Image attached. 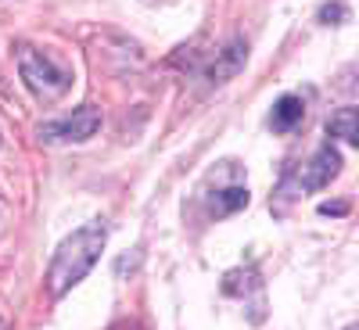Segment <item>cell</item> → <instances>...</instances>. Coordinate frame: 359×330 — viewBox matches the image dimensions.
Instances as JSON below:
<instances>
[{"instance_id": "277c9868", "label": "cell", "mask_w": 359, "mask_h": 330, "mask_svg": "<svg viewBox=\"0 0 359 330\" xmlns=\"http://www.w3.org/2000/svg\"><path fill=\"white\" fill-rule=\"evenodd\" d=\"M338 172H341V151L327 140V144L316 147V155L294 172V187H298V194H302V191H320V187L331 184Z\"/></svg>"}, {"instance_id": "8992f818", "label": "cell", "mask_w": 359, "mask_h": 330, "mask_svg": "<svg viewBox=\"0 0 359 330\" xmlns=\"http://www.w3.org/2000/svg\"><path fill=\"white\" fill-rule=\"evenodd\" d=\"M302 118H306V101L298 94H284L273 104V111H269V130L273 133H291Z\"/></svg>"}, {"instance_id": "5b68a950", "label": "cell", "mask_w": 359, "mask_h": 330, "mask_svg": "<svg viewBox=\"0 0 359 330\" xmlns=\"http://www.w3.org/2000/svg\"><path fill=\"white\" fill-rule=\"evenodd\" d=\"M245 62H248V47H245V40H230L226 47L216 50L212 62H208L205 79L212 83V86H219V83H226V79H233L237 72H241Z\"/></svg>"}, {"instance_id": "4fadbf2b", "label": "cell", "mask_w": 359, "mask_h": 330, "mask_svg": "<svg viewBox=\"0 0 359 330\" xmlns=\"http://www.w3.org/2000/svg\"><path fill=\"white\" fill-rule=\"evenodd\" d=\"M348 330H355V326H348Z\"/></svg>"}, {"instance_id": "8fae6325", "label": "cell", "mask_w": 359, "mask_h": 330, "mask_svg": "<svg viewBox=\"0 0 359 330\" xmlns=\"http://www.w3.org/2000/svg\"><path fill=\"white\" fill-rule=\"evenodd\" d=\"M108 330H140V323H137V319H118V323L108 326Z\"/></svg>"}, {"instance_id": "ba28073f", "label": "cell", "mask_w": 359, "mask_h": 330, "mask_svg": "<svg viewBox=\"0 0 359 330\" xmlns=\"http://www.w3.org/2000/svg\"><path fill=\"white\" fill-rule=\"evenodd\" d=\"M245 205H248V191L245 187H226V191H216V198L208 201V212L219 219V216H230V212H237V208H245Z\"/></svg>"}, {"instance_id": "52a82bcc", "label": "cell", "mask_w": 359, "mask_h": 330, "mask_svg": "<svg viewBox=\"0 0 359 330\" xmlns=\"http://www.w3.org/2000/svg\"><path fill=\"white\" fill-rule=\"evenodd\" d=\"M355 108L352 104H345V108H338L331 118H327V133L331 137H338V140H345V144H359V130H355Z\"/></svg>"}, {"instance_id": "30bf717a", "label": "cell", "mask_w": 359, "mask_h": 330, "mask_svg": "<svg viewBox=\"0 0 359 330\" xmlns=\"http://www.w3.org/2000/svg\"><path fill=\"white\" fill-rule=\"evenodd\" d=\"M320 212H323V216H345V212H348V205H345V201H334V205H320Z\"/></svg>"}, {"instance_id": "6da1fadb", "label": "cell", "mask_w": 359, "mask_h": 330, "mask_svg": "<svg viewBox=\"0 0 359 330\" xmlns=\"http://www.w3.org/2000/svg\"><path fill=\"white\" fill-rule=\"evenodd\" d=\"M108 241V230L104 223H86L76 233H69L62 245H57L50 266H47V294L50 298H65L90 269L97 266L101 252Z\"/></svg>"}, {"instance_id": "7a4b0ae2", "label": "cell", "mask_w": 359, "mask_h": 330, "mask_svg": "<svg viewBox=\"0 0 359 330\" xmlns=\"http://www.w3.org/2000/svg\"><path fill=\"white\" fill-rule=\"evenodd\" d=\"M15 57H18V76H22V83L29 86V94H33L40 104L62 101L69 90H72V72L57 65L50 54L29 47V43H18Z\"/></svg>"}, {"instance_id": "9c48e42d", "label": "cell", "mask_w": 359, "mask_h": 330, "mask_svg": "<svg viewBox=\"0 0 359 330\" xmlns=\"http://www.w3.org/2000/svg\"><path fill=\"white\" fill-rule=\"evenodd\" d=\"M348 18V8L345 4H327L323 11H320V22L323 25H338V22H345Z\"/></svg>"}, {"instance_id": "7c38bea8", "label": "cell", "mask_w": 359, "mask_h": 330, "mask_svg": "<svg viewBox=\"0 0 359 330\" xmlns=\"http://www.w3.org/2000/svg\"><path fill=\"white\" fill-rule=\"evenodd\" d=\"M0 330H4V319H0Z\"/></svg>"}, {"instance_id": "3957f363", "label": "cell", "mask_w": 359, "mask_h": 330, "mask_svg": "<svg viewBox=\"0 0 359 330\" xmlns=\"http://www.w3.org/2000/svg\"><path fill=\"white\" fill-rule=\"evenodd\" d=\"M101 130V108L83 104L65 118H54V123L40 126V140L43 144H83Z\"/></svg>"}]
</instances>
